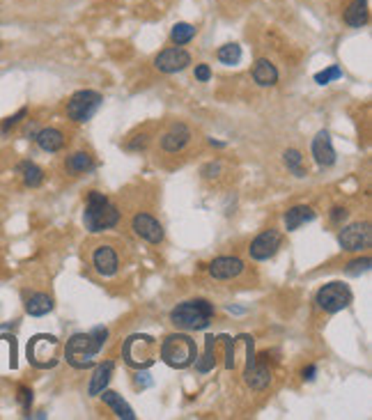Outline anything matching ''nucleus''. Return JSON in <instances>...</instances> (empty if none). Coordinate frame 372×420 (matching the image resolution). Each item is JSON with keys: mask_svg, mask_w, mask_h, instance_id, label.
<instances>
[{"mask_svg": "<svg viewBox=\"0 0 372 420\" xmlns=\"http://www.w3.org/2000/svg\"><path fill=\"white\" fill-rule=\"evenodd\" d=\"M109 329L106 326H95L90 333H74L64 347V359L74 370H90L95 365L97 354L104 350Z\"/></svg>", "mask_w": 372, "mask_h": 420, "instance_id": "1", "label": "nucleus"}, {"mask_svg": "<svg viewBox=\"0 0 372 420\" xmlns=\"http://www.w3.org/2000/svg\"><path fill=\"white\" fill-rule=\"evenodd\" d=\"M120 223V209L115 202H111V198L102 193V191H90L88 202H85L83 211V225L85 230L92 234L106 232L111 227Z\"/></svg>", "mask_w": 372, "mask_h": 420, "instance_id": "2", "label": "nucleus"}, {"mask_svg": "<svg viewBox=\"0 0 372 420\" xmlns=\"http://www.w3.org/2000/svg\"><path fill=\"white\" fill-rule=\"evenodd\" d=\"M216 317V308L207 298H189L170 310V322L182 331H203Z\"/></svg>", "mask_w": 372, "mask_h": 420, "instance_id": "3", "label": "nucleus"}, {"mask_svg": "<svg viewBox=\"0 0 372 420\" xmlns=\"http://www.w3.org/2000/svg\"><path fill=\"white\" fill-rule=\"evenodd\" d=\"M159 354L166 365L175 370H184V368H191L193 361L198 359V345L196 340L186 336V333H170V336L163 338Z\"/></svg>", "mask_w": 372, "mask_h": 420, "instance_id": "4", "label": "nucleus"}, {"mask_svg": "<svg viewBox=\"0 0 372 420\" xmlns=\"http://www.w3.org/2000/svg\"><path fill=\"white\" fill-rule=\"evenodd\" d=\"M156 354H159V343L152 336H147V333H133L122 345L124 363L136 370H147L149 365H154Z\"/></svg>", "mask_w": 372, "mask_h": 420, "instance_id": "5", "label": "nucleus"}, {"mask_svg": "<svg viewBox=\"0 0 372 420\" xmlns=\"http://www.w3.org/2000/svg\"><path fill=\"white\" fill-rule=\"evenodd\" d=\"M28 361L32 363L35 368L39 370H48L55 368L60 361V343L55 336H35L30 343H28Z\"/></svg>", "mask_w": 372, "mask_h": 420, "instance_id": "6", "label": "nucleus"}, {"mask_svg": "<svg viewBox=\"0 0 372 420\" xmlns=\"http://www.w3.org/2000/svg\"><path fill=\"white\" fill-rule=\"evenodd\" d=\"M104 104V97L95 90H78L69 97L64 113L71 122H88V120L99 111V106Z\"/></svg>", "mask_w": 372, "mask_h": 420, "instance_id": "7", "label": "nucleus"}, {"mask_svg": "<svg viewBox=\"0 0 372 420\" xmlns=\"http://www.w3.org/2000/svg\"><path fill=\"white\" fill-rule=\"evenodd\" d=\"M349 303H352V289L345 283H328L315 294V305L326 315L345 310Z\"/></svg>", "mask_w": 372, "mask_h": 420, "instance_id": "8", "label": "nucleus"}, {"mask_svg": "<svg viewBox=\"0 0 372 420\" xmlns=\"http://www.w3.org/2000/svg\"><path fill=\"white\" fill-rule=\"evenodd\" d=\"M131 230L138 239L147 241L152 246H159L163 244L166 239V232H163V225L159 223V218L152 216L147 211H136L133 218H131Z\"/></svg>", "mask_w": 372, "mask_h": 420, "instance_id": "9", "label": "nucleus"}, {"mask_svg": "<svg viewBox=\"0 0 372 420\" xmlns=\"http://www.w3.org/2000/svg\"><path fill=\"white\" fill-rule=\"evenodd\" d=\"M370 241H372V232H370V223H352L347 227H342L340 234H338V244L342 251L347 253H361L370 248Z\"/></svg>", "mask_w": 372, "mask_h": 420, "instance_id": "10", "label": "nucleus"}, {"mask_svg": "<svg viewBox=\"0 0 372 420\" xmlns=\"http://www.w3.org/2000/svg\"><path fill=\"white\" fill-rule=\"evenodd\" d=\"M281 246H283V234L278 232L276 227H269V230L260 232L253 241H250L248 255L257 262H264V260L274 258Z\"/></svg>", "mask_w": 372, "mask_h": 420, "instance_id": "11", "label": "nucleus"}, {"mask_svg": "<svg viewBox=\"0 0 372 420\" xmlns=\"http://www.w3.org/2000/svg\"><path fill=\"white\" fill-rule=\"evenodd\" d=\"M191 65V53L182 46H170L154 58V69L161 74H177Z\"/></svg>", "mask_w": 372, "mask_h": 420, "instance_id": "12", "label": "nucleus"}, {"mask_svg": "<svg viewBox=\"0 0 372 420\" xmlns=\"http://www.w3.org/2000/svg\"><path fill=\"white\" fill-rule=\"evenodd\" d=\"M90 260H92V269H95L99 276H104V278L115 276L120 269V258H118L115 248L109 244H99L92 248Z\"/></svg>", "mask_w": 372, "mask_h": 420, "instance_id": "13", "label": "nucleus"}, {"mask_svg": "<svg viewBox=\"0 0 372 420\" xmlns=\"http://www.w3.org/2000/svg\"><path fill=\"white\" fill-rule=\"evenodd\" d=\"M207 271H210L212 278H216V280H232L244 274V260L234 258V255H221V258L210 262Z\"/></svg>", "mask_w": 372, "mask_h": 420, "instance_id": "14", "label": "nucleus"}, {"mask_svg": "<svg viewBox=\"0 0 372 420\" xmlns=\"http://www.w3.org/2000/svg\"><path fill=\"white\" fill-rule=\"evenodd\" d=\"M191 136H193V133H191L189 126H186L184 122H175V124H170V129L161 136L159 145H161L163 152L177 154V152H182L186 145H189Z\"/></svg>", "mask_w": 372, "mask_h": 420, "instance_id": "15", "label": "nucleus"}, {"mask_svg": "<svg viewBox=\"0 0 372 420\" xmlns=\"http://www.w3.org/2000/svg\"><path fill=\"white\" fill-rule=\"evenodd\" d=\"M310 152H313V159L317 163L319 168H331L335 163V149H333V142H331V133L326 129L317 131V136L313 138V145H310Z\"/></svg>", "mask_w": 372, "mask_h": 420, "instance_id": "16", "label": "nucleus"}, {"mask_svg": "<svg viewBox=\"0 0 372 420\" xmlns=\"http://www.w3.org/2000/svg\"><path fill=\"white\" fill-rule=\"evenodd\" d=\"M64 173L69 177H83L95 170V156L90 152H83V149H78V152H71L67 159L62 163Z\"/></svg>", "mask_w": 372, "mask_h": 420, "instance_id": "17", "label": "nucleus"}, {"mask_svg": "<svg viewBox=\"0 0 372 420\" xmlns=\"http://www.w3.org/2000/svg\"><path fill=\"white\" fill-rule=\"evenodd\" d=\"M244 381L253 390H264L271 383V368L264 361H253L244 370Z\"/></svg>", "mask_w": 372, "mask_h": 420, "instance_id": "18", "label": "nucleus"}, {"mask_svg": "<svg viewBox=\"0 0 372 420\" xmlns=\"http://www.w3.org/2000/svg\"><path fill=\"white\" fill-rule=\"evenodd\" d=\"M113 370H115V363L113 361H104L95 368V372H92V376H90V386H88L90 397H97L104 388H109Z\"/></svg>", "mask_w": 372, "mask_h": 420, "instance_id": "19", "label": "nucleus"}, {"mask_svg": "<svg viewBox=\"0 0 372 420\" xmlns=\"http://www.w3.org/2000/svg\"><path fill=\"white\" fill-rule=\"evenodd\" d=\"M35 140H37V145L44 149V152H48V154L60 152V149L67 145V138H64V133L60 129H55V126H46V129H39L37 136H35Z\"/></svg>", "mask_w": 372, "mask_h": 420, "instance_id": "20", "label": "nucleus"}, {"mask_svg": "<svg viewBox=\"0 0 372 420\" xmlns=\"http://www.w3.org/2000/svg\"><path fill=\"white\" fill-rule=\"evenodd\" d=\"M283 220H285V230L295 232L301 225L315 220V211H313V207H308V204H295V207H290L288 211H285Z\"/></svg>", "mask_w": 372, "mask_h": 420, "instance_id": "21", "label": "nucleus"}, {"mask_svg": "<svg viewBox=\"0 0 372 420\" xmlns=\"http://www.w3.org/2000/svg\"><path fill=\"white\" fill-rule=\"evenodd\" d=\"M253 81L260 88H274L278 83V69L269 58H260L253 65Z\"/></svg>", "mask_w": 372, "mask_h": 420, "instance_id": "22", "label": "nucleus"}, {"mask_svg": "<svg viewBox=\"0 0 372 420\" xmlns=\"http://www.w3.org/2000/svg\"><path fill=\"white\" fill-rule=\"evenodd\" d=\"M368 17H370L368 0H352V3L347 5V10L342 12V21H345L349 28H363L368 23Z\"/></svg>", "mask_w": 372, "mask_h": 420, "instance_id": "23", "label": "nucleus"}, {"mask_svg": "<svg viewBox=\"0 0 372 420\" xmlns=\"http://www.w3.org/2000/svg\"><path fill=\"white\" fill-rule=\"evenodd\" d=\"M216 345H218V338H214V336L205 338V354L198 356V359L193 361L196 372L207 374V372H212V370L216 368Z\"/></svg>", "mask_w": 372, "mask_h": 420, "instance_id": "24", "label": "nucleus"}, {"mask_svg": "<svg viewBox=\"0 0 372 420\" xmlns=\"http://www.w3.org/2000/svg\"><path fill=\"white\" fill-rule=\"evenodd\" d=\"M102 400L106 407H111L113 409V414H115L118 418H124V420H136V414H133V409L129 407V404L122 400V395H118L115 390H109V388H104L102 393Z\"/></svg>", "mask_w": 372, "mask_h": 420, "instance_id": "25", "label": "nucleus"}, {"mask_svg": "<svg viewBox=\"0 0 372 420\" xmlns=\"http://www.w3.org/2000/svg\"><path fill=\"white\" fill-rule=\"evenodd\" d=\"M17 173L21 175L24 187H28V189H39L41 184H44V170L32 161H21L17 166Z\"/></svg>", "mask_w": 372, "mask_h": 420, "instance_id": "26", "label": "nucleus"}, {"mask_svg": "<svg viewBox=\"0 0 372 420\" xmlns=\"http://www.w3.org/2000/svg\"><path fill=\"white\" fill-rule=\"evenodd\" d=\"M53 310V298L44 292H35L26 298V312L30 317H44Z\"/></svg>", "mask_w": 372, "mask_h": 420, "instance_id": "27", "label": "nucleus"}, {"mask_svg": "<svg viewBox=\"0 0 372 420\" xmlns=\"http://www.w3.org/2000/svg\"><path fill=\"white\" fill-rule=\"evenodd\" d=\"M196 32H198L196 26H191V23H175L173 30H170V41H173L175 46H186L189 41H193Z\"/></svg>", "mask_w": 372, "mask_h": 420, "instance_id": "28", "label": "nucleus"}, {"mask_svg": "<svg viewBox=\"0 0 372 420\" xmlns=\"http://www.w3.org/2000/svg\"><path fill=\"white\" fill-rule=\"evenodd\" d=\"M283 161L288 166L290 173H295V177H306V170H304V154L299 149H285L283 152Z\"/></svg>", "mask_w": 372, "mask_h": 420, "instance_id": "29", "label": "nucleus"}, {"mask_svg": "<svg viewBox=\"0 0 372 420\" xmlns=\"http://www.w3.org/2000/svg\"><path fill=\"white\" fill-rule=\"evenodd\" d=\"M216 58H218V62H223V65H227V67L239 65V60H241V46H239V44H225V46H221L218 51H216Z\"/></svg>", "mask_w": 372, "mask_h": 420, "instance_id": "30", "label": "nucleus"}, {"mask_svg": "<svg viewBox=\"0 0 372 420\" xmlns=\"http://www.w3.org/2000/svg\"><path fill=\"white\" fill-rule=\"evenodd\" d=\"M340 78H342V69L338 65H331V67H326L324 71H319V74H315V83L328 85L333 81H340Z\"/></svg>", "mask_w": 372, "mask_h": 420, "instance_id": "31", "label": "nucleus"}, {"mask_svg": "<svg viewBox=\"0 0 372 420\" xmlns=\"http://www.w3.org/2000/svg\"><path fill=\"white\" fill-rule=\"evenodd\" d=\"M345 271H347L349 276H359V274L370 271V258H368V255H363V258H359V260H352V262H349V265L345 267Z\"/></svg>", "mask_w": 372, "mask_h": 420, "instance_id": "32", "label": "nucleus"}, {"mask_svg": "<svg viewBox=\"0 0 372 420\" xmlns=\"http://www.w3.org/2000/svg\"><path fill=\"white\" fill-rule=\"evenodd\" d=\"M26 115H28V108H21L19 113H14L12 117L3 120V124H0V133H10V131L14 129V126H19L21 122H24Z\"/></svg>", "mask_w": 372, "mask_h": 420, "instance_id": "33", "label": "nucleus"}, {"mask_svg": "<svg viewBox=\"0 0 372 420\" xmlns=\"http://www.w3.org/2000/svg\"><path fill=\"white\" fill-rule=\"evenodd\" d=\"M17 400H19V404H21V409H24V414H26V416L30 414V407H32V390L28 388V386H19Z\"/></svg>", "mask_w": 372, "mask_h": 420, "instance_id": "34", "label": "nucleus"}, {"mask_svg": "<svg viewBox=\"0 0 372 420\" xmlns=\"http://www.w3.org/2000/svg\"><path fill=\"white\" fill-rule=\"evenodd\" d=\"M149 133H140V136H133L131 140L127 142V149H131V152H138V149H147L149 145Z\"/></svg>", "mask_w": 372, "mask_h": 420, "instance_id": "35", "label": "nucleus"}, {"mask_svg": "<svg viewBox=\"0 0 372 420\" xmlns=\"http://www.w3.org/2000/svg\"><path fill=\"white\" fill-rule=\"evenodd\" d=\"M221 340L225 343V368L232 370L237 363H234V340L227 338V336H221Z\"/></svg>", "mask_w": 372, "mask_h": 420, "instance_id": "36", "label": "nucleus"}, {"mask_svg": "<svg viewBox=\"0 0 372 420\" xmlns=\"http://www.w3.org/2000/svg\"><path fill=\"white\" fill-rule=\"evenodd\" d=\"M193 76H196V81L207 83L212 78V67L205 65V62H200V65H196V69H193Z\"/></svg>", "mask_w": 372, "mask_h": 420, "instance_id": "37", "label": "nucleus"}, {"mask_svg": "<svg viewBox=\"0 0 372 420\" xmlns=\"http://www.w3.org/2000/svg\"><path fill=\"white\" fill-rule=\"evenodd\" d=\"M347 216H349L347 207H333L331 213H328V220H331L333 225H342V220H347Z\"/></svg>", "mask_w": 372, "mask_h": 420, "instance_id": "38", "label": "nucleus"}, {"mask_svg": "<svg viewBox=\"0 0 372 420\" xmlns=\"http://www.w3.org/2000/svg\"><path fill=\"white\" fill-rule=\"evenodd\" d=\"M221 170H223V166H221L218 161H214V163H207V166L203 168V175L207 177V180H214V177H218Z\"/></svg>", "mask_w": 372, "mask_h": 420, "instance_id": "39", "label": "nucleus"}, {"mask_svg": "<svg viewBox=\"0 0 372 420\" xmlns=\"http://www.w3.org/2000/svg\"><path fill=\"white\" fill-rule=\"evenodd\" d=\"M149 383H152L149 374L145 372V370H138V374H136V386H138V388H147Z\"/></svg>", "mask_w": 372, "mask_h": 420, "instance_id": "40", "label": "nucleus"}, {"mask_svg": "<svg viewBox=\"0 0 372 420\" xmlns=\"http://www.w3.org/2000/svg\"><path fill=\"white\" fill-rule=\"evenodd\" d=\"M315 376H317V365H306V368L301 370V379H304V381H313Z\"/></svg>", "mask_w": 372, "mask_h": 420, "instance_id": "41", "label": "nucleus"}]
</instances>
